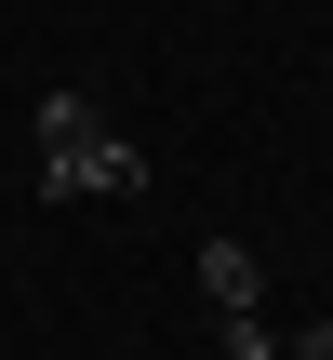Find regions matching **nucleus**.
I'll return each instance as SVG.
<instances>
[{"label": "nucleus", "mask_w": 333, "mask_h": 360, "mask_svg": "<svg viewBox=\"0 0 333 360\" xmlns=\"http://www.w3.org/2000/svg\"><path fill=\"white\" fill-rule=\"evenodd\" d=\"M133 187L147 147H120L93 94H40V200H133Z\"/></svg>", "instance_id": "f257e3e1"}, {"label": "nucleus", "mask_w": 333, "mask_h": 360, "mask_svg": "<svg viewBox=\"0 0 333 360\" xmlns=\"http://www.w3.org/2000/svg\"><path fill=\"white\" fill-rule=\"evenodd\" d=\"M200 294H214V307H254V294H267V254H254V240H200Z\"/></svg>", "instance_id": "f03ea898"}, {"label": "nucleus", "mask_w": 333, "mask_h": 360, "mask_svg": "<svg viewBox=\"0 0 333 360\" xmlns=\"http://www.w3.org/2000/svg\"><path fill=\"white\" fill-rule=\"evenodd\" d=\"M227 321V360H280V334H267V307H214Z\"/></svg>", "instance_id": "7ed1b4c3"}, {"label": "nucleus", "mask_w": 333, "mask_h": 360, "mask_svg": "<svg viewBox=\"0 0 333 360\" xmlns=\"http://www.w3.org/2000/svg\"><path fill=\"white\" fill-rule=\"evenodd\" d=\"M294 360H333V307H320V321H307V347H294Z\"/></svg>", "instance_id": "20e7f679"}]
</instances>
